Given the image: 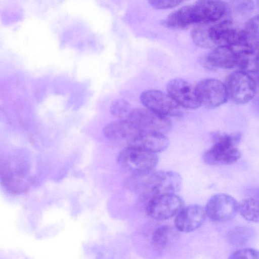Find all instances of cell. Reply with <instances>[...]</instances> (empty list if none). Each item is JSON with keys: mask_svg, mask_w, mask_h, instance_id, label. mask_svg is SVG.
<instances>
[{"mask_svg": "<svg viewBox=\"0 0 259 259\" xmlns=\"http://www.w3.org/2000/svg\"><path fill=\"white\" fill-rule=\"evenodd\" d=\"M130 180L138 192L150 199L160 195L175 194L180 190L182 183L181 176L171 171H151L133 175Z\"/></svg>", "mask_w": 259, "mask_h": 259, "instance_id": "obj_1", "label": "cell"}, {"mask_svg": "<svg viewBox=\"0 0 259 259\" xmlns=\"http://www.w3.org/2000/svg\"><path fill=\"white\" fill-rule=\"evenodd\" d=\"M215 143L203 155L204 162L208 165L231 164L236 162L241 153L237 145L241 138L240 133L214 135Z\"/></svg>", "mask_w": 259, "mask_h": 259, "instance_id": "obj_2", "label": "cell"}, {"mask_svg": "<svg viewBox=\"0 0 259 259\" xmlns=\"http://www.w3.org/2000/svg\"><path fill=\"white\" fill-rule=\"evenodd\" d=\"M117 161L125 170L137 175L152 171L158 158L156 153L128 146L120 151Z\"/></svg>", "mask_w": 259, "mask_h": 259, "instance_id": "obj_3", "label": "cell"}, {"mask_svg": "<svg viewBox=\"0 0 259 259\" xmlns=\"http://www.w3.org/2000/svg\"><path fill=\"white\" fill-rule=\"evenodd\" d=\"M224 83L228 98L236 104L248 102L256 93L257 84L255 80L244 71H238L231 73Z\"/></svg>", "mask_w": 259, "mask_h": 259, "instance_id": "obj_4", "label": "cell"}, {"mask_svg": "<svg viewBox=\"0 0 259 259\" xmlns=\"http://www.w3.org/2000/svg\"><path fill=\"white\" fill-rule=\"evenodd\" d=\"M127 120L137 131L153 132L164 135L171 128V122L167 117L147 108L133 110Z\"/></svg>", "mask_w": 259, "mask_h": 259, "instance_id": "obj_5", "label": "cell"}, {"mask_svg": "<svg viewBox=\"0 0 259 259\" xmlns=\"http://www.w3.org/2000/svg\"><path fill=\"white\" fill-rule=\"evenodd\" d=\"M229 7L222 1H198L188 6L190 20L192 25L212 24L226 14Z\"/></svg>", "mask_w": 259, "mask_h": 259, "instance_id": "obj_6", "label": "cell"}, {"mask_svg": "<svg viewBox=\"0 0 259 259\" xmlns=\"http://www.w3.org/2000/svg\"><path fill=\"white\" fill-rule=\"evenodd\" d=\"M239 203L232 196L219 193L213 195L205 208L206 215L213 222L224 223L233 219L239 211Z\"/></svg>", "mask_w": 259, "mask_h": 259, "instance_id": "obj_7", "label": "cell"}, {"mask_svg": "<svg viewBox=\"0 0 259 259\" xmlns=\"http://www.w3.org/2000/svg\"><path fill=\"white\" fill-rule=\"evenodd\" d=\"M184 202L175 194H162L149 199L146 206L147 214L158 221L170 219L183 208Z\"/></svg>", "mask_w": 259, "mask_h": 259, "instance_id": "obj_8", "label": "cell"}, {"mask_svg": "<svg viewBox=\"0 0 259 259\" xmlns=\"http://www.w3.org/2000/svg\"><path fill=\"white\" fill-rule=\"evenodd\" d=\"M140 100L147 109L166 117L183 114L182 107L168 94L160 91H145L141 93Z\"/></svg>", "mask_w": 259, "mask_h": 259, "instance_id": "obj_9", "label": "cell"}, {"mask_svg": "<svg viewBox=\"0 0 259 259\" xmlns=\"http://www.w3.org/2000/svg\"><path fill=\"white\" fill-rule=\"evenodd\" d=\"M195 89L201 104L207 108L218 107L228 98L224 83L216 79H203L197 84Z\"/></svg>", "mask_w": 259, "mask_h": 259, "instance_id": "obj_10", "label": "cell"}, {"mask_svg": "<svg viewBox=\"0 0 259 259\" xmlns=\"http://www.w3.org/2000/svg\"><path fill=\"white\" fill-rule=\"evenodd\" d=\"M167 94L181 107L194 109L201 104L197 95L195 87L187 80L176 78L166 85Z\"/></svg>", "mask_w": 259, "mask_h": 259, "instance_id": "obj_11", "label": "cell"}, {"mask_svg": "<svg viewBox=\"0 0 259 259\" xmlns=\"http://www.w3.org/2000/svg\"><path fill=\"white\" fill-rule=\"evenodd\" d=\"M128 146L156 153L168 146V139L162 134L148 131H136L127 141Z\"/></svg>", "mask_w": 259, "mask_h": 259, "instance_id": "obj_12", "label": "cell"}, {"mask_svg": "<svg viewBox=\"0 0 259 259\" xmlns=\"http://www.w3.org/2000/svg\"><path fill=\"white\" fill-rule=\"evenodd\" d=\"M206 216L205 208L198 205H192L182 208L177 214L175 225L177 230L189 232L199 228Z\"/></svg>", "mask_w": 259, "mask_h": 259, "instance_id": "obj_13", "label": "cell"}, {"mask_svg": "<svg viewBox=\"0 0 259 259\" xmlns=\"http://www.w3.org/2000/svg\"><path fill=\"white\" fill-rule=\"evenodd\" d=\"M237 53L232 47H216L204 58L203 62L209 68L230 69L237 66Z\"/></svg>", "mask_w": 259, "mask_h": 259, "instance_id": "obj_14", "label": "cell"}, {"mask_svg": "<svg viewBox=\"0 0 259 259\" xmlns=\"http://www.w3.org/2000/svg\"><path fill=\"white\" fill-rule=\"evenodd\" d=\"M136 131L127 120H117L106 125L103 130L104 135L110 140L127 141Z\"/></svg>", "mask_w": 259, "mask_h": 259, "instance_id": "obj_15", "label": "cell"}, {"mask_svg": "<svg viewBox=\"0 0 259 259\" xmlns=\"http://www.w3.org/2000/svg\"><path fill=\"white\" fill-rule=\"evenodd\" d=\"M237 66L245 72L256 73L259 71L257 52L250 50L236 51Z\"/></svg>", "mask_w": 259, "mask_h": 259, "instance_id": "obj_16", "label": "cell"}, {"mask_svg": "<svg viewBox=\"0 0 259 259\" xmlns=\"http://www.w3.org/2000/svg\"><path fill=\"white\" fill-rule=\"evenodd\" d=\"M254 236L253 230L247 227L239 226L230 230L227 239L232 245L237 247L245 246L251 242Z\"/></svg>", "mask_w": 259, "mask_h": 259, "instance_id": "obj_17", "label": "cell"}, {"mask_svg": "<svg viewBox=\"0 0 259 259\" xmlns=\"http://www.w3.org/2000/svg\"><path fill=\"white\" fill-rule=\"evenodd\" d=\"M243 32L248 47L256 51L259 50V15H256L246 22Z\"/></svg>", "mask_w": 259, "mask_h": 259, "instance_id": "obj_18", "label": "cell"}, {"mask_svg": "<svg viewBox=\"0 0 259 259\" xmlns=\"http://www.w3.org/2000/svg\"><path fill=\"white\" fill-rule=\"evenodd\" d=\"M239 211L246 220L259 223V198L249 196L239 204Z\"/></svg>", "mask_w": 259, "mask_h": 259, "instance_id": "obj_19", "label": "cell"}, {"mask_svg": "<svg viewBox=\"0 0 259 259\" xmlns=\"http://www.w3.org/2000/svg\"><path fill=\"white\" fill-rule=\"evenodd\" d=\"M210 25L211 24H198L192 30L191 38L197 46L206 49L215 47L210 41L208 34V28Z\"/></svg>", "mask_w": 259, "mask_h": 259, "instance_id": "obj_20", "label": "cell"}, {"mask_svg": "<svg viewBox=\"0 0 259 259\" xmlns=\"http://www.w3.org/2000/svg\"><path fill=\"white\" fill-rule=\"evenodd\" d=\"M174 232L168 226H161L154 232L152 237V243L156 247L163 248L172 239Z\"/></svg>", "mask_w": 259, "mask_h": 259, "instance_id": "obj_21", "label": "cell"}, {"mask_svg": "<svg viewBox=\"0 0 259 259\" xmlns=\"http://www.w3.org/2000/svg\"><path fill=\"white\" fill-rule=\"evenodd\" d=\"M133 110L130 104L123 100L115 101L111 105V114L119 120H127Z\"/></svg>", "mask_w": 259, "mask_h": 259, "instance_id": "obj_22", "label": "cell"}, {"mask_svg": "<svg viewBox=\"0 0 259 259\" xmlns=\"http://www.w3.org/2000/svg\"><path fill=\"white\" fill-rule=\"evenodd\" d=\"M228 259H259V250L246 248L236 250Z\"/></svg>", "mask_w": 259, "mask_h": 259, "instance_id": "obj_23", "label": "cell"}, {"mask_svg": "<svg viewBox=\"0 0 259 259\" xmlns=\"http://www.w3.org/2000/svg\"><path fill=\"white\" fill-rule=\"evenodd\" d=\"M233 8L236 13L240 15H246L251 12L254 9V3L251 1H231Z\"/></svg>", "mask_w": 259, "mask_h": 259, "instance_id": "obj_24", "label": "cell"}, {"mask_svg": "<svg viewBox=\"0 0 259 259\" xmlns=\"http://www.w3.org/2000/svg\"><path fill=\"white\" fill-rule=\"evenodd\" d=\"M182 1H150L149 4L156 9H169L177 7L181 4Z\"/></svg>", "mask_w": 259, "mask_h": 259, "instance_id": "obj_25", "label": "cell"}, {"mask_svg": "<svg viewBox=\"0 0 259 259\" xmlns=\"http://www.w3.org/2000/svg\"><path fill=\"white\" fill-rule=\"evenodd\" d=\"M247 194L249 196L259 198V188H252L247 191Z\"/></svg>", "mask_w": 259, "mask_h": 259, "instance_id": "obj_26", "label": "cell"}, {"mask_svg": "<svg viewBox=\"0 0 259 259\" xmlns=\"http://www.w3.org/2000/svg\"><path fill=\"white\" fill-rule=\"evenodd\" d=\"M256 82L259 85V71L255 73Z\"/></svg>", "mask_w": 259, "mask_h": 259, "instance_id": "obj_27", "label": "cell"}, {"mask_svg": "<svg viewBox=\"0 0 259 259\" xmlns=\"http://www.w3.org/2000/svg\"><path fill=\"white\" fill-rule=\"evenodd\" d=\"M256 4L258 8L259 9V1H256Z\"/></svg>", "mask_w": 259, "mask_h": 259, "instance_id": "obj_28", "label": "cell"}, {"mask_svg": "<svg viewBox=\"0 0 259 259\" xmlns=\"http://www.w3.org/2000/svg\"><path fill=\"white\" fill-rule=\"evenodd\" d=\"M257 55H258V57L259 59V50H258V52H257Z\"/></svg>", "mask_w": 259, "mask_h": 259, "instance_id": "obj_29", "label": "cell"}]
</instances>
